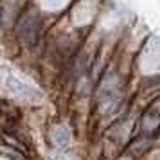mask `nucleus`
Here are the masks:
<instances>
[{
	"label": "nucleus",
	"instance_id": "obj_1",
	"mask_svg": "<svg viewBox=\"0 0 160 160\" xmlns=\"http://www.w3.org/2000/svg\"><path fill=\"white\" fill-rule=\"evenodd\" d=\"M2 83H4L13 94L18 95V97H23V99H34V97H38V92L34 90V88L29 87L27 83H23L22 79H18V78L13 76V74L4 72V76H2Z\"/></svg>",
	"mask_w": 160,
	"mask_h": 160
},
{
	"label": "nucleus",
	"instance_id": "obj_2",
	"mask_svg": "<svg viewBox=\"0 0 160 160\" xmlns=\"http://www.w3.org/2000/svg\"><path fill=\"white\" fill-rule=\"evenodd\" d=\"M54 140H56V144L65 146L67 142H68V133H67V130H63V128H58L56 135H54Z\"/></svg>",
	"mask_w": 160,
	"mask_h": 160
}]
</instances>
